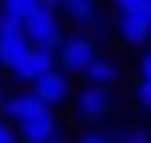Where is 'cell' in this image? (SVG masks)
Here are the masks:
<instances>
[{
  "instance_id": "1",
  "label": "cell",
  "mask_w": 151,
  "mask_h": 143,
  "mask_svg": "<svg viewBox=\"0 0 151 143\" xmlns=\"http://www.w3.org/2000/svg\"><path fill=\"white\" fill-rule=\"evenodd\" d=\"M56 60H60V72H76V75H88L96 68L99 60V48H96V36H88V32H76L60 44V52H56Z\"/></svg>"
},
{
  "instance_id": "2",
  "label": "cell",
  "mask_w": 151,
  "mask_h": 143,
  "mask_svg": "<svg viewBox=\"0 0 151 143\" xmlns=\"http://www.w3.org/2000/svg\"><path fill=\"white\" fill-rule=\"evenodd\" d=\"M24 36H28L32 48H44V52H60V44L68 40L64 36V20H60L56 8H40V12L24 24Z\"/></svg>"
},
{
  "instance_id": "9",
  "label": "cell",
  "mask_w": 151,
  "mask_h": 143,
  "mask_svg": "<svg viewBox=\"0 0 151 143\" xmlns=\"http://www.w3.org/2000/svg\"><path fill=\"white\" fill-rule=\"evenodd\" d=\"M88 83H91V88L111 91L115 83H119V64H115V60H104V56H99V60H96V68L88 72Z\"/></svg>"
},
{
  "instance_id": "11",
  "label": "cell",
  "mask_w": 151,
  "mask_h": 143,
  "mask_svg": "<svg viewBox=\"0 0 151 143\" xmlns=\"http://www.w3.org/2000/svg\"><path fill=\"white\" fill-rule=\"evenodd\" d=\"M40 8H44V0H0V12L12 16V20H24V24H28Z\"/></svg>"
},
{
  "instance_id": "19",
  "label": "cell",
  "mask_w": 151,
  "mask_h": 143,
  "mask_svg": "<svg viewBox=\"0 0 151 143\" xmlns=\"http://www.w3.org/2000/svg\"><path fill=\"white\" fill-rule=\"evenodd\" d=\"M4 99H8V91H4V80H0V107H4Z\"/></svg>"
},
{
  "instance_id": "15",
  "label": "cell",
  "mask_w": 151,
  "mask_h": 143,
  "mask_svg": "<svg viewBox=\"0 0 151 143\" xmlns=\"http://www.w3.org/2000/svg\"><path fill=\"white\" fill-rule=\"evenodd\" d=\"M0 143H20V131H16L8 119H0Z\"/></svg>"
},
{
  "instance_id": "4",
  "label": "cell",
  "mask_w": 151,
  "mask_h": 143,
  "mask_svg": "<svg viewBox=\"0 0 151 143\" xmlns=\"http://www.w3.org/2000/svg\"><path fill=\"white\" fill-rule=\"evenodd\" d=\"M44 111H52V107H44L32 91H20V96H8V99H4L0 119H8L12 127H24L28 119H36V115H44Z\"/></svg>"
},
{
  "instance_id": "8",
  "label": "cell",
  "mask_w": 151,
  "mask_h": 143,
  "mask_svg": "<svg viewBox=\"0 0 151 143\" xmlns=\"http://www.w3.org/2000/svg\"><path fill=\"white\" fill-rule=\"evenodd\" d=\"M32 52V44H28V36H16V32H0V68H8L12 72L16 64H24V56Z\"/></svg>"
},
{
  "instance_id": "21",
  "label": "cell",
  "mask_w": 151,
  "mask_h": 143,
  "mask_svg": "<svg viewBox=\"0 0 151 143\" xmlns=\"http://www.w3.org/2000/svg\"><path fill=\"white\" fill-rule=\"evenodd\" d=\"M143 8H147V16H151V0H147V4H143Z\"/></svg>"
},
{
  "instance_id": "13",
  "label": "cell",
  "mask_w": 151,
  "mask_h": 143,
  "mask_svg": "<svg viewBox=\"0 0 151 143\" xmlns=\"http://www.w3.org/2000/svg\"><path fill=\"white\" fill-rule=\"evenodd\" d=\"M76 143H115V131H104V127H88Z\"/></svg>"
},
{
  "instance_id": "7",
  "label": "cell",
  "mask_w": 151,
  "mask_h": 143,
  "mask_svg": "<svg viewBox=\"0 0 151 143\" xmlns=\"http://www.w3.org/2000/svg\"><path fill=\"white\" fill-rule=\"evenodd\" d=\"M76 107H80V115L83 119H104L107 111H111V96H107L104 88H83L80 96H76Z\"/></svg>"
},
{
  "instance_id": "3",
  "label": "cell",
  "mask_w": 151,
  "mask_h": 143,
  "mask_svg": "<svg viewBox=\"0 0 151 143\" xmlns=\"http://www.w3.org/2000/svg\"><path fill=\"white\" fill-rule=\"evenodd\" d=\"M60 68V60H56V52H44V48H32L28 56H24V64H16L12 68V80L20 83H40L48 72Z\"/></svg>"
},
{
  "instance_id": "10",
  "label": "cell",
  "mask_w": 151,
  "mask_h": 143,
  "mask_svg": "<svg viewBox=\"0 0 151 143\" xmlns=\"http://www.w3.org/2000/svg\"><path fill=\"white\" fill-rule=\"evenodd\" d=\"M60 12L72 24H91L96 20V0H60Z\"/></svg>"
},
{
  "instance_id": "20",
  "label": "cell",
  "mask_w": 151,
  "mask_h": 143,
  "mask_svg": "<svg viewBox=\"0 0 151 143\" xmlns=\"http://www.w3.org/2000/svg\"><path fill=\"white\" fill-rule=\"evenodd\" d=\"M44 8H60V0H44Z\"/></svg>"
},
{
  "instance_id": "16",
  "label": "cell",
  "mask_w": 151,
  "mask_h": 143,
  "mask_svg": "<svg viewBox=\"0 0 151 143\" xmlns=\"http://www.w3.org/2000/svg\"><path fill=\"white\" fill-rule=\"evenodd\" d=\"M0 32H16V36H20V32H24V20H12V16L0 12Z\"/></svg>"
},
{
  "instance_id": "18",
  "label": "cell",
  "mask_w": 151,
  "mask_h": 143,
  "mask_svg": "<svg viewBox=\"0 0 151 143\" xmlns=\"http://www.w3.org/2000/svg\"><path fill=\"white\" fill-rule=\"evenodd\" d=\"M115 8H119V12H139V8L147 4V0H111Z\"/></svg>"
},
{
  "instance_id": "14",
  "label": "cell",
  "mask_w": 151,
  "mask_h": 143,
  "mask_svg": "<svg viewBox=\"0 0 151 143\" xmlns=\"http://www.w3.org/2000/svg\"><path fill=\"white\" fill-rule=\"evenodd\" d=\"M135 103H139V107H143V111L151 115V83H143V80L135 83Z\"/></svg>"
},
{
  "instance_id": "12",
  "label": "cell",
  "mask_w": 151,
  "mask_h": 143,
  "mask_svg": "<svg viewBox=\"0 0 151 143\" xmlns=\"http://www.w3.org/2000/svg\"><path fill=\"white\" fill-rule=\"evenodd\" d=\"M115 143H151V135L143 127H135V123H127V127L115 131Z\"/></svg>"
},
{
  "instance_id": "17",
  "label": "cell",
  "mask_w": 151,
  "mask_h": 143,
  "mask_svg": "<svg viewBox=\"0 0 151 143\" xmlns=\"http://www.w3.org/2000/svg\"><path fill=\"white\" fill-rule=\"evenodd\" d=\"M139 80H143V83H151V48L143 52V60H139Z\"/></svg>"
},
{
  "instance_id": "5",
  "label": "cell",
  "mask_w": 151,
  "mask_h": 143,
  "mask_svg": "<svg viewBox=\"0 0 151 143\" xmlns=\"http://www.w3.org/2000/svg\"><path fill=\"white\" fill-rule=\"evenodd\" d=\"M115 32H119V40L127 48H139L151 40V16L147 8H139V12H119L115 16Z\"/></svg>"
},
{
  "instance_id": "6",
  "label": "cell",
  "mask_w": 151,
  "mask_h": 143,
  "mask_svg": "<svg viewBox=\"0 0 151 143\" xmlns=\"http://www.w3.org/2000/svg\"><path fill=\"white\" fill-rule=\"evenodd\" d=\"M32 96H36V99H40V103H44V107H60L64 99L72 96V83H68V72H60V68H56V72H48L44 80H40V83H32Z\"/></svg>"
}]
</instances>
